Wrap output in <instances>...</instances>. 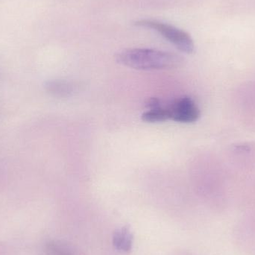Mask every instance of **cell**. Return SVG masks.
I'll list each match as a JSON object with an SVG mask.
<instances>
[{
    "mask_svg": "<svg viewBox=\"0 0 255 255\" xmlns=\"http://www.w3.org/2000/svg\"><path fill=\"white\" fill-rule=\"evenodd\" d=\"M118 64L135 70H159L176 68L183 64V58L172 52L151 49H129L118 52Z\"/></svg>",
    "mask_w": 255,
    "mask_h": 255,
    "instance_id": "6da1fadb",
    "label": "cell"
},
{
    "mask_svg": "<svg viewBox=\"0 0 255 255\" xmlns=\"http://www.w3.org/2000/svg\"><path fill=\"white\" fill-rule=\"evenodd\" d=\"M134 24L137 26L151 28L157 31L184 53L192 54L194 52L195 44L193 38L184 30L155 19H141L136 21Z\"/></svg>",
    "mask_w": 255,
    "mask_h": 255,
    "instance_id": "7a4b0ae2",
    "label": "cell"
},
{
    "mask_svg": "<svg viewBox=\"0 0 255 255\" xmlns=\"http://www.w3.org/2000/svg\"><path fill=\"white\" fill-rule=\"evenodd\" d=\"M170 120L182 124L196 122L200 117V110L190 97H184L167 106Z\"/></svg>",
    "mask_w": 255,
    "mask_h": 255,
    "instance_id": "3957f363",
    "label": "cell"
},
{
    "mask_svg": "<svg viewBox=\"0 0 255 255\" xmlns=\"http://www.w3.org/2000/svg\"><path fill=\"white\" fill-rule=\"evenodd\" d=\"M133 234L128 226H124L117 229L114 233L113 244L119 251L128 253L133 245Z\"/></svg>",
    "mask_w": 255,
    "mask_h": 255,
    "instance_id": "277c9868",
    "label": "cell"
},
{
    "mask_svg": "<svg viewBox=\"0 0 255 255\" xmlns=\"http://www.w3.org/2000/svg\"><path fill=\"white\" fill-rule=\"evenodd\" d=\"M46 91L55 97H68L74 91L73 85L64 80H51L45 84Z\"/></svg>",
    "mask_w": 255,
    "mask_h": 255,
    "instance_id": "5b68a950",
    "label": "cell"
},
{
    "mask_svg": "<svg viewBox=\"0 0 255 255\" xmlns=\"http://www.w3.org/2000/svg\"><path fill=\"white\" fill-rule=\"evenodd\" d=\"M141 119L146 123L163 122V121L170 120V116H169L167 106L163 107L161 105L159 107L149 109L148 112H144L141 117Z\"/></svg>",
    "mask_w": 255,
    "mask_h": 255,
    "instance_id": "8992f818",
    "label": "cell"
},
{
    "mask_svg": "<svg viewBox=\"0 0 255 255\" xmlns=\"http://www.w3.org/2000/svg\"><path fill=\"white\" fill-rule=\"evenodd\" d=\"M46 252L49 255H73L67 246L58 242H51L46 245Z\"/></svg>",
    "mask_w": 255,
    "mask_h": 255,
    "instance_id": "52a82bcc",
    "label": "cell"
}]
</instances>
